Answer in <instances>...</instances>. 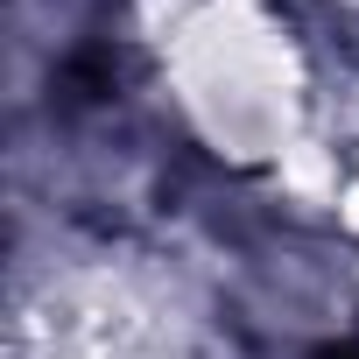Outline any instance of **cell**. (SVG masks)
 <instances>
[{
  "label": "cell",
  "instance_id": "6da1fadb",
  "mask_svg": "<svg viewBox=\"0 0 359 359\" xmlns=\"http://www.w3.org/2000/svg\"><path fill=\"white\" fill-rule=\"evenodd\" d=\"M310 359H359V352H352V345H317Z\"/></svg>",
  "mask_w": 359,
  "mask_h": 359
}]
</instances>
